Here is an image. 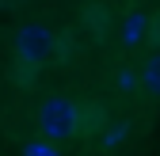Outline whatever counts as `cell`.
<instances>
[{
	"instance_id": "obj_4",
	"label": "cell",
	"mask_w": 160,
	"mask_h": 156,
	"mask_svg": "<svg viewBox=\"0 0 160 156\" xmlns=\"http://www.w3.org/2000/svg\"><path fill=\"white\" fill-rule=\"evenodd\" d=\"M141 88L152 95V99H160V50L141 65Z\"/></svg>"
},
{
	"instance_id": "obj_7",
	"label": "cell",
	"mask_w": 160,
	"mask_h": 156,
	"mask_svg": "<svg viewBox=\"0 0 160 156\" xmlns=\"http://www.w3.org/2000/svg\"><path fill=\"white\" fill-rule=\"evenodd\" d=\"M137 84H141V76H133L130 69H122V72H118V88H122V91H133Z\"/></svg>"
},
{
	"instance_id": "obj_1",
	"label": "cell",
	"mask_w": 160,
	"mask_h": 156,
	"mask_svg": "<svg viewBox=\"0 0 160 156\" xmlns=\"http://www.w3.org/2000/svg\"><path fill=\"white\" fill-rule=\"evenodd\" d=\"M80 122H84V114L76 110L72 99H65V95H53V99H46L42 107H38V129H42L46 141H69L76 137Z\"/></svg>"
},
{
	"instance_id": "obj_3",
	"label": "cell",
	"mask_w": 160,
	"mask_h": 156,
	"mask_svg": "<svg viewBox=\"0 0 160 156\" xmlns=\"http://www.w3.org/2000/svg\"><path fill=\"white\" fill-rule=\"evenodd\" d=\"M149 15H141V12H130L126 19H122V46H141L145 38H149Z\"/></svg>"
},
{
	"instance_id": "obj_2",
	"label": "cell",
	"mask_w": 160,
	"mask_h": 156,
	"mask_svg": "<svg viewBox=\"0 0 160 156\" xmlns=\"http://www.w3.org/2000/svg\"><path fill=\"white\" fill-rule=\"evenodd\" d=\"M15 61L19 65H46L50 61V53H53V46H57V38H53V31L46 27V23H23L15 31Z\"/></svg>"
},
{
	"instance_id": "obj_5",
	"label": "cell",
	"mask_w": 160,
	"mask_h": 156,
	"mask_svg": "<svg viewBox=\"0 0 160 156\" xmlns=\"http://www.w3.org/2000/svg\"><path fill=\"white\" fill-rule=\"evenodd\" d=\"M23 156H61V152H57V145H53V141H46V137H42V141H31V145L23 149Z\"/></svg>"
},
{
	"instance_id": "obj_6",
	"label": "cell",
	"mask_w": 160,
	"mask_h": 156,
	"mask_svg": "<svg viewBox=\"0 0 160 156\" xmlns=\"http://www.w3.org/2000/svg\"><path fill=\"white\" fill-rule=\"evenodd\" d=\"M126 133H130V126H126V122H118V126H111V129L103 133V145H107V149H114L118 141H126Z\"/></svg>"
}]
</instances>
